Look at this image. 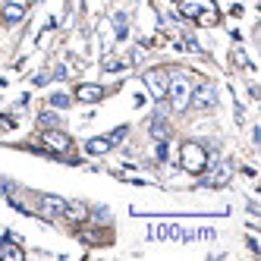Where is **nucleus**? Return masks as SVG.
Here are the masks:
<instances>
[{"label": "nucleus", "mask_w": 261, "mask_h": 261, "mask_svg": "<svg viewBox=\"0 0 261 261\" xmlns=\"http://www.w3.org/2000/svg\"><path fill=\"white\" fill-rule=\"evenodd\" d=\"M167 72H161V69H151V72H145V85H148V91H151L154 98H167Z\"/></svg>", "instance_id": "5"}, {"label": "nucleus", "mask_w": 261, "mask_h": 261, "mask_svg": "<svg viewBox=\"0 0 261 261\" xmlns=\"http://www.w3.org/2000/svg\"><path fill=\"white\" fill-rule=\"evenodd\" d=\"M7 4H16V7H29V0H7Z\"/></svg>", "instance_id": "15"}, {"label": "nucleus", "mask_w": 261, "mask_h": 261, "mask_svg": "<svg viewBox=\"0 0 261 261\" xmlns=\"http://www.w3.org/2000/svg\"><path fill=\"white\" fill-rule=\"evenodd\" d=\"M230 173H233V167H230V164H220V167H217V173L208 179V186H227Z\"/></svg>", "instance_id": "9"}, {"label": "nucleus", "mask_w": 261, "mask_h": 261, "mask_svg": "<svg viewBox=\"0 0 261 261\" xmlns=\"http://www.w3.org/2000/svg\"><path fill=\"white\" fill-rule=\"evenodd\" d=\"M50 104H54V107H69V98H66V95H54Z\"/></svg>", "instance_id": "13"}, {"label": "nucleus", "mask_w": 261, "mask_h": 261, "mask_svg": "<svg viewBox=\"0 0 261 261\" xmlns=\"http://www.w3.org/2000/svg\"><path fill=\"white\" fill-rule=\"evenodd\" d=\"M38 208H41L44 217H60V214L66 211V201L57 198V195H41V198H38Z\"/></svg>", "instance_id": "6"}, {"label": "nucleus", "mask_w": 261, "mask_h": 261, "mask_svg": "<svg viewBox=\"0 0 261 261\" xmlns=\"http://www.w3.org/2000/svg\"><path fill=\"white\" fill-rule=\"evenodd\" d=\"M76 98L85 101V104H95V101L104 98V85H79L76 88Z\"/></svg>", "instance_id": "7"}, {"label": "nucleus", "mask_w": 261, "mask_h": 261, "mask_svg": "<svg viewBox=\"0 0 261 261\" xmlns=\"http://www.w3.org/2000/svg\"><path fill=\"white\" fill-rule=\"evenodd\" d=\"M167 98H170L173 110H186V107H189V98H192L189 76H173L170 82H167Z\"/></svg>", "instance_id": "1"}, {"label": "nucleus", "mask_w": 261, "mask_h": 261, "mask_svg": "<svg viewBox=\"0 0 261 261\" xmlns=\"http://www.w3.org/2000/svg\"><path fill=\"white\" fill-rule=\"evenodd\" d=\"M201 7H211V0H186V4H182V13H186V16H198Z\"/></svg>", "instance_id": "11"}, {"label": "nucleus", "mask_w": 261, "mask_h": 261, "mask_svg": "<svg viewBox=\"0 0 261 261\" xmlns=\"http://www.w3.org/2000/svg\"><path fill=\"white\" fill-rule=\"evenodd\" d=\"M13 189H16V186H13L10 179H0V192H4V195H10Z\"/></svg>", "instance_id": "14"}, {"label": "nucleus", "mask_w": 261, "mask_h": 261, "mask_svg": "<svg viewBox=\"0 0 261 261\" xmlns=\"http://www.w3.org/2000/svg\"><path fill=\"white\" fill-rule=\"evenodd\" d=\"M151 136H154V139H161V142L167 139V126H164L161 120H154V123H151Z\"/></svg>", "instance_id": "12"}, {"label": "nucleus", "mask_w": 261, "mask_h": 261, "mask_svg": "<svg viewBox=\"0 0 261 261\" xmlns=\"http://www.w3.org/2000/svg\"><path fill=\"white\" fill-rule=\"evenodd\" d=\"M22 16H25V7H16V4H7L4 7V19L7 22H19Z\"/></svg>", "instance_id": "10"}, {"label": "nucleus", "mask_w": 261, "mask_h": 261, "mask_svg": "<svg viewBox=\"0 0 261 261\" xmlns=\"http://www.w3.org/2000/svg\"><path fill=\"white\" fill-rule=\"evenodd\" d=\"M204 164H208V158H204V148H201V145H195V142L182 145V167H186V170L201 173Z\"/></svg>", "instance_id": "2"}, {"label": "nucleus", "mask_w": 261, "mask_h": 261, "mask_svg": "<svg viewBox=\"0 0 261 261\" xmlns=\"http://www.w3.org/2000/svg\"><path fill=\"white\" fill-rule=\"evenodd\" d=\"M189 104H192L195 110H211V107L217 104V91H214V85H211V82H201V85L192 91Z\"/></svg>", "instance_id": "3"}, {"label": "nucleus", "mask_w": 261, "mask_h": 261, "mask_svg": "<svg viewBox=\"0 0 261 261\" xmlns=\"http://www.w3.org/2000/svg\"><path fill=\"white\" fill-rule=\"evenodd\" d=\"M123 136H126V126H120L114 136H104V139H88V142H85V151H88V154H107V151H110V148H114Z\"/></svg>", "instance_id": "4"}, {"label": "nucleus", "mask_w": 261, "mask_h": 261, "mask_svg": "<svg viewBox=\"0 0 261 261\" xmlns=\"http://www.w3.org/2000/svg\"><path fill=\"white\" fill-rule=\"evenodd\" d=\"M44 142H47L50 148H57V151H69V136H63V133H54V129H47V133H44Z\"/></svg>", "instance_id": "8"}]
</instances>
